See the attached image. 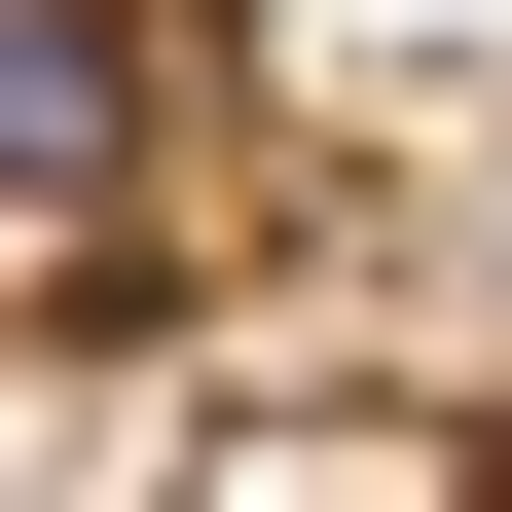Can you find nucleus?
I'll return each mask as SVG.
<instances>
[{
	"mask_svg": "<svg viewBox=\"0 0 512 512\" xmlns=\"http://www.w3.org/2000/svg\"><path fill=\"white\" fill-rule=\"evenodd\" d=\"M183 512H512V476H476L439 403H293V439H220Z\"/></svg>",
	"mask_w": 512,
	"mask_h": 512,
	"instance_id": "2",
	"label": "nucleus"
},
{
	"mask_svg": "<svg viewBox=\"0 0 512 512\" xmlns=\"http://www.w3.org/2000/svg\"><path fill=\"white\" fill-rule=\"evenodd\" d=\"M183 147H220V74H183V0H0V330H74V293H183Z\"/></svg>",
	"mask_w": 512,
	"mask_h": 512,
	"instance_id": "1",
	"label": "nucleus"
}]
</instances>
